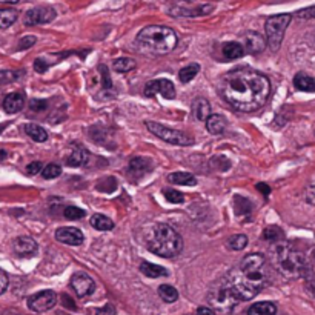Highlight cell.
I'll list each match as a JSON object with an SVG mask.
<instances>
[{
    "instance_id": "6da1fadb",
    "label": "cell",
    "mask_w": 315,
    "mask_h": 315,
    "mask_svg": "<svg viewBox=\"0 0 315 315\" xmlns=\"http://www.w3.org/2000/svg\"><path fill=\"white\" fill-rule=\"evenodd\" d=\"M220 92L225 102L240 112H254L269 99V78L251 68H237L220 80Z\"/></svg>"
},
{
    "instance_id": "7a4b0ae2",
    "label": "cell",
    "mask_w": 315,
    "mask_h": 315,
    "mask_svg": "<svg viewBox=\"0 0 315 315\" xmlns=\"http://www.w3.org/2000/svg\"><path fill=\"white\" fill-rule=\"evenodd\" d=\"M265 263L266 259L263 254H249L240 262L237 268H234L226 274V277H223L240 302L252 300L265 288Z\"/></svg>"
},
{
    "instance_id": "3957f363",
    "label": "cell",
    "mask_w": 315,
    "mask_h": 315,
    "mask_svg": "<svg viewBox=\"0 0 315 315\" xmlns=\"http://www.w3.org/2000/svg\"><path fill=\"white\" fill-rule=\"evenodd\" d=\"M271 262H272V266L283 277H286L289 280L306 277L311 272L303 254L299 252L296 248H292L285 240L274 243V246L271 249Z\"/></svg>"
},
{
    "instance_id": "277c9868",
    "label": "cell",
    "mask_w": 315,
    "mask_h": 315,
    "mask_svg": "<svg viewBox=\"0 0 315 315\" xmlns=\"http://www.w3.org/2000/svg\"><path fill=\"white\" fill-rule=\"evenodd\" d=\"M177 42L179 38L175 31L163 25L146 26L135 37V45L139 51L152 55L169 54L177 46Z\"/></svg>"
},
{
    "instance_id": "5b68a950",
    "label": "cell",
    "mask_w": 315,
    "mask_h": 315,
    "mask_svg": "<svg viewBox=\"0 0 315 315\" xmlns=\"http://www.w3.org/2000/svg\"><path fill=\"white\" fill-rule=\"evenodd\" d=\"M148 249L163 259H172L183 249V240L180 234L166 223H157L149 231L146 239Z\"/></svg>"
},
{
    "instance_id": "8992f818",
    "label": "cell",
    "mask_w": 315,
    "mask_h": 315,
    "mask_svg": "<svg viewBox=\"0 0 315 315\" xmlns=\"http://www.w3.org/2000/svg\"><path fill=\"white\" fill-rule=\"evenodd\" d=\"M208 302L215 315H232L235 306L240 303V300L225 282V279H222L217 285L211 288L208 294Z\"/></svg>"
},
{
    "instance_id": "52a82bcc",
    "label": "cell",
    "mask_w": 315,
    "mask_h": 315,
    "mask_svg": "<svg viewBox=\"0 0 315 315\" xmlns=\"http://www.w3.org/2000/svg\"><path fill=\"white\" fill-rule=\"evenodd\" d=\"M292 20V14H275L271 15L265 23V32H266V42L272 52H277L282 46L286 28L289 26Z\"/></svg>"
},
{
    "instance_id": "ba28073f",
    "label": "cell",
    "mask_w": 315,
    "mask_h": 315,
    "mask_svg": "<svg viewBox=\"0 0 315 315\" xmlns=\"http://www.w3.org/2000/svg\"><path fill=\"white\" fill-rule=\"evenodd\" d=\"M146 128L155 137L162 139L166 143L175 145V146H191L194 143V140L189 135H186L185 132H180L177 129H171V128H168L162 123H157V122H146Z\"/></svg>"
},
{
    "instance_id": "9c48e42d",
    "label": "cell",
    "mask_w": 315,
    "mask_h": 315,
    "mask_svg": "<svg viewBox=\"0 0 315 315\" xmlns=\"http://www.w3.org/2000/svg\"><path fill=\"white\" fill-rule=\"evenodd\" d=\"M55 303H57V296L51 289L40 291L28 299V308L34 312H38V314L52 309L55 306Z\"/></svg>"
},
{
    "instance_id": "30bf717a",
    "label": "cell",
    "mask_w": 315,
    "mask_h": 315,
    "mask_svg": "<svg viewBox=\"0 0 315 315\" xmlns=\"http://www.w3.org/2000/svg\"><path fill=\"white\" fill-rule=\"evenodd\" d=\"M57 12L51 6H37L29 11H26L23 17V23L26 26H34V25H45L49 23L55 18Z\"/></svg>"
},
{
    "instance_id": "8fae6325",
    "label": "cell",
    "mask_w": 315,
    "mask_h": 315,
    "mask_svg": "<svg viewBox=\"0 0 315 315\" xmlns=\"http://www.w3.org/2000/svg\"><path fill=\"white\" fill-rule=\"evenodd\" d=\"M155 94H162L165 99L172 100L175 97V86L171 80L168 78H154L146 83L145 86V95L146 97H154Z\"/></svg>"
},
{
    "instance_id": "7c38bea8",
    "label": "cell",
    "mask_w": 315,
    "mask_h": 315,
    "mask_svg": "<svg viewBox=\"0 0 315 315\" xmlns=\"http://www.w3.org/2000/svg\"><path fill=\"white\" fill-rule=\"evenodd\" d=\"M71 286L77 297H88L95 291V282L86 272H77L71 279Z\"/></svg>"
},
{
    "instance_id": "4fadbf2b",
    "label": "cell",
    "mask_w": 315,
    "mask_h": 315,
    "mask_svg": "<svg viewBox=\"0 0 315 315\" xmlns=\"http://www.w3.org/2000/svg\"><path fill=\"white\" fill-rule=\"evenodd\" d=\"M266 46H268L266 38L255 31H248L243 35V48H245V52L248 54H252V55L260 54L266 49Z\"/></svg>"
},
{
    "instance_id": "5bb4252c",
    "label": "cell",
    "mask_w": 315,
    "mask_h": 315,
    "mask_svg": "<svg viewBox=\"0 0 315 315\" xmlns=\"http://www.w3.org/2000/svg\"><path fill=\"white\" fill-rule=\"evenodd\" d=\"M55 240L68 246H80L85 237L77 228H60L55 231Z\"/></svg>"
},
{
    "instance_id": "9a60e30c",
    "label": "cell",
    "mask_w": 315,
    "mask_h": 315,
    "mask_svg": "<svg viewBox=\"0 0 315 315\" xmlns=\"http://www.w3.org/2000/svg\"><path fill=\"white\" fill-rule=\"evenodd\" d=\"M37 243L34 239L28 237V235H22V237H17L12 243V249L14 252L18 255V257H29V255H34L37 252Z\"/></svg>"
},
{
    "instance_id": "2e32d148",
    "label": "cell",
    "mask_w": 315,
    "mask_h": 315,
    "mask_svg": "<svg viewBox=\"0 0 315 315\" xmlns=\"http://www.w3.org/2000/svg\"><path fill=\"white\" fill-rule=\"evenodd\" d=\"M151 169V162L145 157H134L131 159L129 162V166H128V174L132 177V179H140L143 177L145 174H148Z\"/></svg>"
},
{
    "instance_id": "e0dca14e",
    "label": "cell",
    "mask_w": 315,
    "mask_h": 315,
    "mask_svg": "<svg viewBox=\"0 0 315 315\" xmlns=\"http://www.w3.org/2000/svg\"><path fill=\"white\" fill-rule=\"evenodd\" d=\"M25 106V95L22 92H11L3 100V109L8 114H17Z\"/></svg>"
},
{
    "instance_id": "ac0fdd59",
    "label": "cell",
    "mask_w": 315,
    "mask_h": 315,
    "mask_svg": "<svg viewBox=\"0 0 315 315\" xmlns=\"http://www.w3.org/2000/svg\"><path fill=\"white\" fill-rule=\"evenodd\" d=\"M214 9V5H200L197 8H175L172 12L175 15H183V17H202L211 14Z\"/></svg>"
},
{
    "instance_id": "d6986e66",
    "label": "cell",
    "mask_w": 315,
    "mask_h": 315,
    "mask_svg": "<svg viewBox=\"0 0 315 315\" xmlns=\"http://www.w3.org/2000/svg\"><path fill=\"white\" fill-rule=\"evenodd\" d=\"M226 119L220 114H211L206 120V129L208 132H211L212 135H219L223 134L226 129Z\"/></svg>"
},
{
    "instance_id": "ffe728a7",
    "label": "cell",
    "mask_w": 315,
    "mask_h": 315,
    "mask_svg": "<svg viewBox=\"0 0 315 315\" xmlns=\"http://www.w3.org/2000/svg\"><path fill=\"white\" fill-rule=\"evenodd\" d=\"M222 54L226 60H235L245 54V48L239 42H226L222 45Z\"/></svg>"
},
{
    "instance_id": "44dd1931",
    "label": "cell",
    "mask_w": 315,
    "mask_h": 315,
    "mask_svg": "<svg viewBox=\"0 0 315 315\" xmlns=\"http://www.w3.org/2000/svg\"><path fill=\"white\" fill-rule=\"evenodd\" d=\"M294 86L303 92H315V78L305 72H297L294 77Z\"/></svg>"
},
{
    "instance_id": "7402d4cb",
    "label": "cell",
    "mask_w": 315,
    "mask_h": 315,
    "mask_svg": "<svg viewBox=\"0 0 315 315\" xmlns=\"http://www.w3.org/2000/svg\"><path fill=\"white\" fill-rule=\"evenodd\" d=\"M89 162V152L83 148H77L74 149L69 157L66 159V165L71 168H77V166H85Z\"/></svg>"
},
{
    "instance_id": "603a6c76",
    "label": "cell",
    "mask_w": 315,
    "mask_h": 315,
    "mask_svg": "<svg viewBox=\"0 0 315 315\" xmlns=\"http://www.w3.org/2000/svg\"><path fill=\"white\" fill-rule=\"evenodd\" d=\"M23 129H25L26 135H28L29 139H32L34 142H37V143H43V142L48 140V132H46V129L42 128L40 125L26 123V125L23 126Z\"/></svg>"
},
{
    "instance_id": "cb8c5ba5",
    "label": "cell",
    "mask_w": 315,
    "mask_h": 315,
    "mask_svg": "<svg viewBox=\"0 0 315 315\" xmlns=\"http://www.w3.org/2000/svg\"><path fill=\"white\" fill-rule=\"evenodd\" d=\"M192 112H194L197 120L206 122L208 117L211 115V105H209V102L206 99H197L192 103Z\"/></svg>"
},
{
    "instance_id": "d4e9b609",
    "label": "cell",
    "mask_w": 315,
    "mask_h": 315,
    "mask_svg": "<svg viewBox=\"0 0 315 315\" xmlns=\"http://www.w3.org/2000/svg\"><path fill=\"white\" fill-rule=\"evenodd\" d=\"M168 182H171L172 185H179V186H194L197 185V180L192 174L189 172H172L168 175Z\"/></svg>"
},
{
    "instance_id": "484cf974",
    "label": "cell",
    "mask_w": 315,
    "mask_h": 315,
    "mask_svg": "<svg viewBox=\"0 0 315 315\" xmlns=\"http://www.w3.org/2000/svg\"><path fill=\"white\" fill-rule=\"evenodd\" d=\"M89 225L97 229V231H102V232H106V231H111L114 228V222L103 215V214H94L91 219H89Z\"/></svg>"
},
{
    "instance_id": "4316f807",
    "label": "cell",
    "mask_w": 315,
    "mask_h": 315,
    "mask_svg": "<svg viewBox=\"0 0 315 315\" xmlns=\"http://www.w3.org/2000/svg\"><path fill=\"white\" fill-rule=\"evenodd\" d=\"M140 271H142L143 275H146L149 279H159V277H166L168 275V271L163 266H159V265H154V263H149V262H143L140 265Z\"/></svg>"
},
{
    "instance_id": "83f0119b",
    "label": "cell",
    "mask_w": 315,
    "mask_h": 315,
    "mask_svg": "<svg viewBox=\"0 0 315 315\" xmlns=\"http://www.w3.org/2000/svg\"><path fill=\"white\" fill-rule=\"evenodd\" d=\"M248 315H277V306L271 302H259L248 309Z\"/></svg>"
},
{
    "instance_id": "f1b7e54d",
    "label": "cell",
    "mask_w": 315,
    "mask_h": 315,
    "mask_svg": "<svg viewBox=\"0 0 315 315\" xmlns=\"http://www.w3.org/2000/svg\"><path fill=\"white\" fill-rule=\"evenodd\" d=\"M134 68H135V62L132 58H128V57L115 58L114 63H112V69L115 72H122V74H126V72L132 71Z\"/></svg>"
},
{
    "instance_id": "f546056e",
    "label": "cell",
    "mask_w": 315,
    "mask_h": 315,
    "mask_svg": "<svg viewBox=\"0 0 315 315\" xmlns=\"http://www.w3.org/2000/svg\"><path fill=\"white\" fill-rule=\"evenodd\" d=\"M199 71H200V65L199 63H191V65H188V66L180 69L179 78H180L182 83H189L199 74Z\"/></svg>"
},
{
    "instance_id": "4dcf8cb0",
    "label": "cell",
    "mask_w": 315,
    "mask_h": 315,
    "mask_svg": "<svg viewBox=\"0 0 315 315\" xmlns=\"http://www.w3.org/2000/svg\"><path fill=\"white\" fill-rule=\"evenodd\" d=\"M159 296H160V299H162L163 302H166V303H174V302H177V299H179L177 289H175L174 286H171V285H162V286H159Z\"/></svg>"
},
{
    "instance_id": "1f68e13d",
    "label": "cell",
    "mask_w": 315,
    "mask_h": 315,
    "mask_svg": "<svg viewBox=\"0 0 315 315\" xmlns=\"http://www.w3.org/2000/svg\"><path fill=\"white\" fill-rule=\"evenodd\" d=\"M263 240L269 242V243H279L285 240V234L280 228L277 226H269L263 231Z\"/></svg>"
},
{
    "instance_id": "d6a6232c",
    "label": "cell",
    "mask_w": 315,
    "mask_h": 315,
    "mask_svg": "<svg viewBox=\"0 0 315 315\" xmlns=\"http://www.w3.org/2000/svg\"><path fill=\"white\" fill-rule=\"evenodd\" d=\"M18 17V12L15 9L6 8V9H0V28H9Z\"/></svg>"
},
{
    "instance_id": "836d02e7",
    "label": "cell",
    "mask_w": 315,
    "mask_h": 315,
    "mask_svg": "<svg viewBox=\"0 0 315 315\" xmlns=\"http://www.w3.org/2000/svg\"><path fill=\"white\" fill-rule=\"evenodd\" d=\"M248 237L243 235V234H237V235H232L229 240H228V246L234 251H243L246 246H248Z\"/></svg>"
},
{
    "instance_id": "e575fe53",
    "label": "cell",
    "mask_w": 315,
    "mask_h": 315,
    "mask_svg": "<svg viewBox=\"0 0 315 315\" xmlns=\"http://www.w3.org/2000/svg\"><path fill=\"white\" fill-rule=\"evenodd\" d=\"M85 215H86V212H85L83 209L77 208V206H66V208L63 209V217H65L66 220H80V219H83Z\"/></svg>"
},
{
    "instance_id": "d590c367",
    "label": "cell",
    "mask_w": 315,
    "mask_h": 315,
    "mask_svg": "<svg viewBox=\"0 0 315 315\" xmlns=\"http://www.w3.org/2000/svg\"><path fill=\"white\" fill-rule=\"evenodd\" d=\"M22 75H25L23 71H0V85L12 83L14 80H18Z\"/></svg>"
},
{
    "instance_id": "8d00e7d4",
    "label": "cell",
    "mask_w": 315,
    "mask_h": 315,
    "mask_svg": "<svg viewBox=\"0 0 315 315\" xmlns=\"http://www.w3.org/2000/svg\"><path fill=\"white\" fill-rule=\"evenodd\" d=\"M62 174V168L55 163H49L42 169V175L43 179H55Z\"/></svg>"
},
{
    "instance_id": "74e56055",
    "label": "cell",
    "mask_w": 315,
    "mask_h": 315,
    "mask_svg": "<svg viewBox=\"0 0 315 315\" xmlns=\"http://www.w3.org/2000/svg\"><path fill=\"white\" fill-rule=\"evenodd\" d=\"M163 194H165L166 200L171 202V203H183L185 202L183 194L175 191V189H163Z\"/></svg>"
},
{
    "instance_id": "f35d334b",
    "label": "cell",
    "mask_w": 315,
    "mask_h": 315,
    "mask_svg": "<svg viewBox=\"0 0 315 315\" xmlns=\"http://www.w3.org/2000/svg\"><path fill=\"white\" fill-rule=\"evenodd\" d=\"M305 199L309 205L315 206V177L311 179V182L308 183V186L305 189Z\"/></svg>"
},
{
    "instance_id": "ab89813d",
    "label": "cell",
    "mask_w": 315,
    "mask_h": 315,
    "mask_svg": "<svg viewBox=\"0 0 315 315\" xmlns=\"http://www.w3.org/2000/svg\"><path fill=\"white\" fill-rule=\"evenodd\" d=\"M37 42V38L34 35H25L23 38H20L18 45H17V49L18 51H23V49H29L31 46H34Z\"/></svg>"
},
{
    "instance_id": "60d3db41",
    "label": "cell",
    "mask_w": 315,
    "mask_h": 315,
    "mask_svg": "<svg viewBox=\"0 0 315 315\" xmlns=\"http://www.w3.org/2000/svg\"><path fill=\"white\" fill-rule=\"evenodd\" d=\"M296 17L299 18H305V20H311V18H315V5L314 6H309V8H303L300 11H297L294 14Z\"/></svg>"
},
{
    "instance_id": "b9f144b4",
    "label": "cell",
    "mask_w": 315,
    "mask_h": 315,
    "mask_svg": "<svg viewBox=\"0 0 315 315\" xmlns=\"http://www.w3.org/2000/svg\"><path fill=\"white\" fill-rule=\"evenodd\" d=\"M99 69H100V74H102V78H103V88H105V89H109V88L112 86V83H111V77H109V74H108V68H106L105 65H100Z\"/></svg>"
},
{
    "instance_id": "7bdbcfd3",
    "label": "cell",
    "mask_w": 315,
    "mask_h": 315,
    "mask_svg": "<svg viewBox=\"0 0 315 315\" xmlns=\"http://www.w3.org/2000/svg\"><path fill=\"white\" fill-rule=\"evenodd\" d=\"M49 68V65H48V62L45 60V58H42V57H38V58H35V62H34V69L37 71V72H45L46 69Z\"/></svg>"
},
{
    "instance_id": "ee69618b",
    "label": "cell",
    "mask_w": 315,
    "mask_h": 315,
    "mask_svg": "<svg viewBox=\"0 0 315 315\" xmlns=\"http://www.w3.org/2000/svg\"><path fill=\"white\" fill-rule=\"evenodd\" d=\"M42 169H43V166H42L40 162H32V163H29V165L26 166V172H28L29 175H35V174L42 172Z\"/></svg>"
},
{
    "instance_id": "f6af8a7d",
    "label": "cell",
    "mask_w": 315,
    "mask_h": 315,
    "mask_svg": "<svg viewBox=\"0 0 315 315\" xmlns=\"http://www.w3.org/2000/svg\"><path fill=\"white\" fill-rule=\"evenodd\" d=\"M8 285H9V279H8V274L0 268V296L8 289Z\"/></svg>"
},
{
    "instance_id": "bcb514c9",
    "label": "cell",
    "mask_w": 315,
    "mask_h": 315,
    "mask_svg": "<svg viewBox=\"0 0 315 315\" xmlns=\"http://www.w3.org/2000/svg\"><path fill=\"white\" fill-rule=\"evenodd\" d=\"M29 106H31L32 111H43V109L48 108V103L45 100H31Z\"/></svg>"
},
{
    "instance_id": "7dc6e473",
    "label": "cell",
    "mask_w": 315,
    "mask_h": 315,
    "mask_svg": "<svg viewBox=\"0 0 315 315\" xmlns=\"http://www.w3.org/2000/svg\"><path fill=\"white\" fill-rule=\"evenodd\" d=\"M95 315H115V308L112 305H105L95 311Z\"/></svg>"
},
{
    "instance_id": "c3c4849f",
    "label": "cell",
    "mask_w": 315,
    "mask_h": 315,
    "mask_svg": "<svg viewBox=\"0 0 315 315\" xmlns=\"http://www.w3.org/2000/svg\"><path fill=\"white\" fill-rule=\"evenodd\" d=\"M195 315H215V314H214V311H212L211 306H200V308L197 309Z\"/></svg>"
},
{
    "instance_id": "681fc988",
    "label": "cell",
    "mask_w": 315,
    "mask_h": 315,
    "mask_svg": "<svg viewBox=\"0 0 315 315\" xmlns=\"http://www.w3.org/2000/svg\"><path fill=\"white\" fill-rule=\"evenodd\" d=\"M257 189H259L265 197H268V195L271 194V188H269L266 183H259V185H257Z\"/></svg>"
},
{
    "instance_id": "f907efd6",
    "label": "cell",
    "mask_w": 315,
    "mask_h": 315,
    "mask_svg": "<svg viewBox=\"0 0 315 315\" xmlns=\"http://www.w3.org/2000/svg\"><path fill=\"white\" fill-rule=\"evenodd\" d=\"M6 155H8V152H6L5 149H0V162H2V160H5V159H6Z\"/></svg>"
},
{
    "instance_id": "816d5d0a",
    "label": "cell",
    "mask_w": 315,
    "mask_h": 315,
    "mask_svg": "<svg viewBox=\"0 0 315 315\" xmlns=\"http://www.w3.org/2000/svg\"><path fill=\"white\" fill-rule=\"evenodd\" d=\"M2 2H6V3H17V2H20V0H2Z\"/></svg>"
},
{
    "instance_id": "f5cc1de1",
    "label": "cell",
    "mask_w": 315,
    "mask_h": 315,
    "mask_svg": "<svg viewBox=\"0 0 315 315\" xmlns=\"http://www.w3.org/2000/svg\"><path fill=\"white\" fill-rule=\"evenodd\" d=\"M6 126H8V123H2V125H0V132H2Z\"/></svg>"
},
{
    "instance_id": "db71d44e",
    "label": "cell",
    "mask_w": 315,
    "mask_h": 315,
    "mask_svg": "<svg viewBox=\"0 0 315 315\" xmlns=\"http://www.w3.org/2000/svg\"><path fill=\"white\" fill-rule=\"evenodd\" d=\"M183 2H186V3H192V2H195V0H183Z\"/></svg>"
}]
</instances>
